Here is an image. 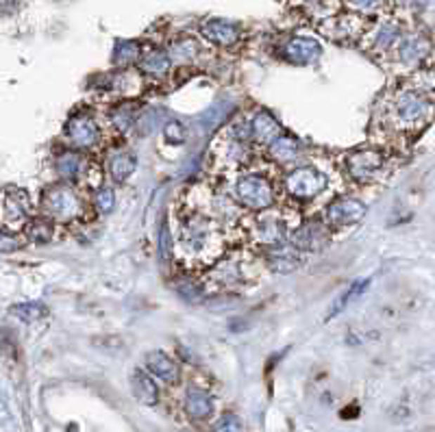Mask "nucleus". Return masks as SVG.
Masks as SVG:
<instances>
[{
    "instance_id": "37",
    "label": "nucleus",
    "mask_w": 435,
    "mask_h": 432,
    "mask_svg": "<svg viewBox=\"0 0 435 432\" xmlns=\"http://www.w3.org/2000/svg\"><path fill=\"white\" fill-rule=\"evenodd\" d=\"M159 245H162V257H164V259H170V257H172V237H170L168 224H164V229H162V237H159Z\"/></svg>"
},
{
    "instance_id": "36",
    "label": "nucleus",
    "mask_w": 435,
    "mask_h": 432,
    "mask_svg": "<svg viewBox=\"0 0 435 432\" xmlns=\"http://www.w3.org/2000/svg\"><path fill=\"white\" fill-rule=\"evenodd\" d=\"M296 265H299V259H292L290 255H283V257H279V255H274L272 257V269H277V271H292Z\"/></svg>"
},
{
    "instance_id": "18",
    "label": "nucleus",
    "mask_w": 435,
    "mask_h": 432,
    "mask_svg": "<svg viewBox=\"0 0 435 432\" xmlns=\"http://www.w3.org/2000/svg\"><path fill=\"white\" fill-rule=\"evenodd\" d=\"M186 413L194 419H204L214 413V398L204 389H188L186 393Z\"/></svg>"
},
{
    "instance_id": "12",
    "label": "nucleus",
    "mask_w": 435,
    "mask_h": 432,
    "mask_svg": "<svg viewBox=\"0 0 435 432\" xmlns=\"http://www.w3.org/2000/svg\"><path fill=\"white\" fill-rule=\"evenodd\" d=\"M202 35L207 37V41L216 43V46L228 48V46H235L242 37V31L238 25L233 22H226V20H207L202 25Z\"/></svg>"
},
{
    "instance_id": "20",
    "label": "nucleus",
    "mask_w": 435,
    "mask_h": 432,
    "mask_svg": "<svg viewBox=\"0 0 435 432\" xmlns=\"http://www.w3.org/2000/svg\"><path fill=\"white\" fill-rule=\"evenodd\" d=\"M137 63H140V70H142L144 74H148V76H164V74L170 70V65H172L168 53H166V50H159V48L140 55Z\"/></svg>"
},
{
    "instance_id": "5",
    "label": "nucleus",
    "mask_w": 435,
    "mask_h": 432,
    "mask_svg": "<svg viewBox=\"0 0 435 432\" xmlns=\"http://www.w3.org/2000/svg\"><path fill=\"white\" fill-rule=\"evenodd\" d=\"M248 233L255 243H259L264 248H277L290 235V226H287V220L281 211L270 207V209L257 211V217L250 222Z\"/></svg>"
},
{
    "instance_id": "16",
    "label": "nucleus",
    "mask_w": 435,
    "mask_h": 432,
    "mask_svg": "<svg viewBox=\"0 0 435 432\" xmlns=\"http://www.w3.org/2000/svg\"><path fill=\"white\" fill-rule=\"evenodd\" d=\"M398 57L405 63H418L422 61V57L429 53V41L418 35V33H409V35H401L398 37Z\"/></svg>"
},
{
    "instance_id": "7",
    "label": "nucleus",
    "mask_w": 435,
    "mask_h": 432,
    "mask_svg": "<svg viewBox=\"0 0 435 432\" xmlns=\"http://www.w3.org/2000/svg\"><path fill=\"white\" fill-rule=\"evenodd\" d=\"M385 166V156L381 150L363 148L346 156V174L355 183H368Z\"/></svg>"
},
{
    "instance_id": "21",
    "label": "nucleus",
    "mask_w": 435,
    "mask_h": 432,
    "mask_svg": "<svg viewBox=\"0 0 435 432\" xmlns=\"http://www.w3.org/2000/svg\"><path fill=\"white\" fill-rule=\"evenodd\" d=\"M403 35L401 31V25L394 20H385L381 22V25L372 31L370 35V41H372V48L375 50H387V48H392L394 43L398 41V37Z\"/></svg>"
},
{
    "instance_id": "19",
    "label": "nucleus",
    "mask_w": 435,
    "mask_h": 432,
    "mask_svg": "<svg viewBox=\"0 0 435 432\" xmlns=\"http://www.w3.org/2000/svg\"><path fill=\"white\" fill-rule=\"evenodd\" d=\"M131 391L142 404L152 406V404L159 402V389H157L155 380L148 374L140 372V370L133 372V376H131Z\"/></svg>"
},
{
    "instance_id": "26",
    "label": "nucleus",
    "mask_w": 435,
    "mask_h": 432,
    "mask_svg": "<svg viewBox=\"0 0 435 432\" xmlns=\"http://www.w3.org/2000/svg\"><path fill=\"white\" fill-rule=\"evenodd\" d=\"M214 281H216L220 287H233L235 283H240V281H242V267H240V263L228 261V263L220 265V267L214 271Z\"/></svg>"
},
{
    "instance_id": "30",
    "label": "nucleus",
    "mask_w": 435,
    "mask_h": 432,
    "mask_svg": "<svg viewBox=\"0 0 435 432\" xmlns=\"http://www.w3.org/2000/svg\"><path fill=\"white\" fill-rule=\"evenodd\" d=\"M53 220H48V217H39V220H31V224H29V235L33 237V239H41V241H46V239H51L53 237Z\"/></svg>"
},
{
    "instance_id": "35",
    "label": "nucleus",
    "mask_w": 435,
    "mask_h": 432,
    "mask_svg": "<svg viewBox=\"0 0 435 432\" xmlns=\"http://www.w3.org/2000/svg\"><path fill=\"white\" fill-rule=\"evenodd\" d=\"M164 135H166V140L172 142V144H181V142H186V128H183L178 122H170L166 128H164Z\"/></svg>"
},
{
    "instance_id": "9",
    "label": "nucleus",
    "mask_w": 435,
    "mask_h": 432,
    "mask_svg": "<svg viewBox=\"0 0 435 432\" xmlns=\"http://www.w3.org/2000/svg\"><path fill=\"white\" fill-rule=\"evenodd\" d=\"M365 211H368L365 204L355 198H337L327 207L325 220H327V226H351V224L361 222Z\"/></svg>"
},
{
    "instance_id": "17",
    "label": "nucleus",
    "mask_w": 435,
    "mask_h": 432,
    "mask_svg": "<svg viewBox=\"0 0 435 432\" xmlns=\"http://www.w3.org/2000/svg\"><path fill=\"white\" fill-rule=\"evenodd\" d=\"M268 152H270V156L274 158V161L285 166V163H292L294 158H299L301 144H299V140H294V137H290V135L281 133L277 140H272L268 144Z\"/></svg>"
},
{
    "instance_id": "28",
    "label": "nucleus",
    "mask_w": 435,
    "mask_h": 432,
    "mask_svg": "<svg viewBox=\"0 0 435 432\" xmlns=\"http://www.w3.org/2000/svg\"><path fill=\"white\" fill-rule=\"evenodd\" d=\"M365 287H368V281H357V283H355V285H353V287H351V289H349L344 295H342V298H339L337 302H335V309H331L329 317L339 315V313L344 311V309H346L353 300H357V298H359V295L363 293V289H365Z\"/></svg>"
},
{
    "instance_id": "34",
    "label": "nucleus",
    "mask_w": 435,
    "mask_h": 432,
    "mask_svg": "<svg viewBox=\"0 0 435 432\" xmlns=\"http://www.w3.org/2000/svg\"><path fill=\"white\" fill-rule=\"evenodd\" d=\"M212 432H242V424L235 415H222L216 424Z\"/></svg>"
},
{
    "instance_id": "32",
    "label": "nucleus",
    "mask_w": 435,
    "mask_h": 432,
    "mask_svg": "<svg viewBox=\"0 0 435 432\" xmlns=\"http://www.w3.org/2000/svg\"><path fill=\"white\" fill-rule=\"evenodd\" d=\"M22 245H25V239H20L13 233L0 231V252H15Z\"/></svg>"
},
{
    "instance_id": "13",
    "label": "nucleus",
    "mask_w": 435,
    "mask_h": 432,
    "mask_svg": "<svg viewBox=\"0 0 435 432\" xmlns=\"http://www.w3.org/2000/svg\"><path fill=\"white\" fill-rule=\"evenodd\" d=\"M31 211V202L27 191L22 189H7L5 194V202H3V215L7 220L9 226H18L25 224Z\"/></svg>"
},
{
    "instance_id": "11",
    "label": "nucleus",
    "mask_w": 435,
    "mask_h": 432,
    "mask_svg": "<svg viewBox=\"0 0 435 432\" xmlns=\"http://www.w3.org/2000/svg\"><path fill=\"white\" fill-rule=\"evenodd\" d=\"M323 48L313 37H294L285 43L283 59L294 65H311L320 59Z\"/></svg>"
},
{
    "instance_id": "4",
    "label": "nucleus",
    "mask_w": 435,
    "mask_h": 432,
    "mask_svg": "<svg viewBox=\"0 0 435 432\" xmlns=\"http://www.w3.org/2000/svg\"><path fill=\"white\" fill-rule=\"evenodd\" d=\"M238 200L244 204V209L250 211H264L274 207L277 200V187L272 180L261 172H246L238 178L235 183Z\"/></svg>"
},
{
    "instance_id": "25",
    "label": "nucleus",
    "mask_w": 435,
    "mask_h": 432,
    "mask_svg": "<svg viewBox=\"0 0 435 432\" xmlns=\"http://www.w3.org/2000/svg\"><path fill=\"white\" fill-rule=\"evenodd\" d=\"M11 315H15L25 324H35L41 317H46V306L41 302H22L11 309Z\"/></svg>"
},
{
    "instance_id": "27",
    "label": "nucleus",
    "mask_w": 435,
    "mask_h": 432,
    "mask_svg": "<svg viewBox=\"0 0 435 432\" xmlns=\"http://www.w3.org/2000/svg\"><path fill=\"white\" fill-rule=\"evenodd\" d=\"M142 48L137 46L135 41H120L116 46V53H113V63L116 65H131L140 59Z\"/></svg>"
},
{
    "instance_id": "14",
    "label": "nucleus",
    "mask_w": 435,
    "mask_h": 432,
    "mask_svg": "<svg viewBox=\"0 0 435 432\" xmlns=\"http://www.w3.org/2000/svg\"><path fill=\"white\" fill-rule=\"evenodd\" d=\"M281 124L274 120L268 111H257L253 118H250V137L257 144H270L272 140H277L281 135Z\"/></svg>"
},
{
    "instance_id": "33",
    "label": "nucleus",
    "mask_w": 435,
    "mask_h": 432,
    "mask_svg": "<svg viewBox=\"0 0 435 432\" xmlns=\"http://www.w3.org/2000/svg\"><path fill=\"white\" fill-rule=\"evenodd\" d=\"M346 5L357 13H375L381 9L383 0H346Z\"/></svg>"
},
{
    "instance_id": "22",
    "label": "nucleus",
    "mask_w": 435,
    "mask_h": 432,
    "mask_svg": "<svg viewBox=\"0 0 435 432\" xmlns=\"http://www.w3.org/2000/svg\"><path fill=\"white\" fill-rule=\"evenodd\" d=\"M196 55H198V41L194 37H178L176 41H172V46L168 50V57L174 63H190L196 59Z\"/></svg>"
},
{
    "instance_id": "8",
    "label": "nucleus",
    "mask_w": 435,
    "mask_h": 432,
    "mask_svg": "<svg viewBox=\"0 0 435 432\" xmlns=\"http://www.w3.org/2000/svg\"><path fill=\"white\" fill-rule=\"evenodd\" d=\"M65 140L77 152L91 150L100 142V126L91 116H74L65 124Z\"/></svg>"
},
{
    "instance_id": "24",
    "label": "nucleus",
    "mask_w": 435,
    "mask_h": 432,
    "mask_svg": "<svg viewBox=\"0 0 435 432\" xmlns=\"http://www.w3.org/2000/svg\"><path fill=\"white\" fill-rule=\"evenodd\" d=\"M83 166H81V156L77 154V150H67L63 154H59L57 158V172L67 178V180H74L81 174Z\"/></svg>"
},
{
    "instance_id": "23",
    "label": "nucleus",
    "mask_w": 435,
    "mask_h": 432,
    "mask_svg": "<svg viewBox=\"0 0 435 432\" xmlns=\"http://www.w3.org/2000/svg\"><path fill=\"white\" fill-rule=\"evenodd\" d=\"M137 168V161L131 152H118L116 156H111L109 161V174L113 176V180H118V183H124V180L135 172Z\"/></svg>"
},
{
    "instance_id": "1",
    "label": "nucleus",
    "mask_w": 435,
    "mask_h": 432,
    "mask_svg": "<svg viewBox=\"0 0 435 432\" xmlns=\"http://www.w3.org/2000/svg\"><path fill=\"white\" fill-rule=\"evenodd\" d=\"M218 241L216 229L212 217L204 215H190L181 222L178 231V245L183 257L188 259H207L209 252H214V243Z\"/></svg>"
},
{
    "instance_id": "15",
    "label": "nucleus",
    "mask_w": 435,
    "mask_h": 432,
    "mask_svg": "<svg viewBox=\"0 0 435 432\" xmlns=\"http://www.w3.org/2000/svg\"><path fill=\"white\" fill-rule=\"evenodd\" d=\"M146 370H148L155 378L164 380V382H168V384H172V382L178 380V365H176V363H174L166 352H159V350L148 352V354H146Z\"/></svg>"
},
{
    "instance_id": "31",
    "label": "nucleus",
    "mask_w": 435,
    "mask_h": 432,
    "mask_svg": "<svg viewBox=\"0 0 435 432\" xmlns=\"http://www.w3.org/2000/svg\"><path fill=\"white\" fill-rule=\"evenodd\" d=\"M113 202H116V194H113L111 187H100L94 196V207L103 213L113 209Z\"/></svg>"
},
{
    "instance_id": "3",
    "label": "nucleus",
    "mask_w": 435,
    "mask_h": 432,
    "mask_svg": "<svg viewBox=\"0 0 435 432\" xmlns=\"http://www.w3.org/2000/svg\"><path fill=\"white\" fill-rule=\"evenodd\" d=\"M44 213L53 222H74L85 215V204L70 185H53L41 196Z\"/></svg>"
},
{
    "instance_id": "10",
    "label": "nucleus",
    "mask_w": 435,
    "mask_h": 432,
    "mask_svg": "<svg viewBox=\"0 0 435 432\" xmlns=\"http://www.w3.org/2000/svg\"><path fill=\"white\" fill-rule=\"evenodd\" d=\"M329 239V226L323 222H305L290 237L292 245L301 252H313L320 250Z\"/></svg>"
},
{
    "instance_id": "6",
    "label": "nucleus",
    "mask_w": 435,
    "mask_h": 432,
    "mask_svg": "<svg viewBox=\"0 0 435 432\" xmlns=\"http://www.w3.org/2000/svg\"><path fill=\"white\" fill-rule=\"evenodd\" d=\"M327 187V176L316 168H296L285 176V189L294 200H313Z\"/></svg>"
},
{
    "instance_id": "29",
    "label": "nucleus",
    "mask_w": 435,
    "mask_h": 432,
    "mask_svg": "<svg viewBox=\"0 0 435 432\" xmlns=\"http://www.w3.org/2000/svg\"><path fill=\"white\" fill-rule=\"evenodd\" d=\"M135 120H137V116H135L133 104H124V107H120V109L111 116V122H113V126H116L118 130H129L131 124H133Z\"/></svg>"
},
{
    "instance_id": "2",
    "label": "nucleus",
    "mask_w": 435,
    "mask_h": 432,
    "mask_svg": "<svg viewBox=\"0 0 435 432\" xmlns=\"http://www.w3.org/2000/svg\"><path fill=\"white\" fill-rule=\"evenodd\" d=\"M390 116L403 128L420 126L431 116V98L424 96V92L420 87L401 89V92L392 98Z\"/></svg>"
}]
</instances>
